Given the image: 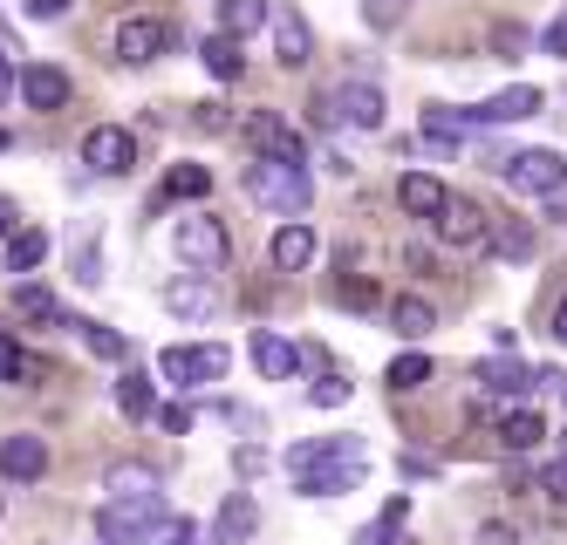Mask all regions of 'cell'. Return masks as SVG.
Segmentation results:
<instances>
[{
  "instance_id": "obj_42",
  "label": "cell",
  "mask_w": 567,
  "mask_h": 545,
  "mask_svg": "<svg viewBox=\"0 0 567 545\" xmlns=\"http://www.w3.org/2000/svg\"><path fill=\"white\" fill-rule=\"evenodd\" d=\"M157 423H165L172 437H185V430H192V409H185V402H165V409H157Z\"/></svg>"
},
{
  "instance_id": "obj_18",
  "label": "cell",
  "mask_w": 567,
  "mask_h": 545,
  "mask_svg": "<svg viewBox=\"0 0 567 545\" xmlns=\"http://www.w3.org/2000/svg\"><path fill=\"white\" fill-rule=\"evenodd\" d=\"M267 260H274V273H301V266L315 260V226L288 219V226L274 232V245H267Z\"/></svg>"
},
{
  "instance_id": "obj_39",
  "label": "cell",
  "mask_w": 567,
  "mask_h": 545,
  "mask_svg": "<svg viewBox=\"0 0 567 545\" xmlns=\"http://www.w3.org/2000/svg\"><path fill=\"white\" fill-rule=\"evenodd\" d=\"M342 307H377V280H342Z\"/></svg>"
},
{
  "instance_id": "obj_8",
  "label": "cell",
  "mask_w": 567,
  "mask_h": 545,
  "mask_svg": "<svg viewBox=\"0 0 567 545\" xmlns=\"http://www.w3.org/2000/svg\"><path fill=\"white\" fill-rule=\"evenodd\" d=\"M83 164L96 178H124L131 164H137V137L124 130V123H96V130L83 137Z\"/></svg>"
},
{
  "instance_id": "obj_2",
  "label": "cell",
  "mask_w": 567,
  "mask_h": 545,
  "mask_svg": "<svg viewBox=\"0 0 567 545\" xmlns=\"http://www.w3.org/2000/svg\"><path fill=\"white\" fill-rule=\"evenodd\" d=\"M247 198H254V205H267V212H280V219H301V212H308V198H315V185H308V164L260 157L254 171H247Z\"/></svg>"
},
{
  "instance_id": "obj_32",
  "label": "cell",
  "mask_w": 567,
  "mask_h": 545,
  "mask_svg": "<svg viewBox=\"0 0 567 545\" xmlns=\"http://www.w3.org/2000/svg\"><path fill=\"white\" fill-rule=\"evenodd\" d=\"M198 55H206V69H213L219 82H239V69H247V55H239V41H233V34H213Z\"/></svg>"
},
{
  "instance_id": "obj_19",
  "label": "cell",
  "mask_w": 567,
  "mask_h": 545,
  "mask_svg": "<svg viewBox=\"0 0 567 545\" xmlns=\"http://www.w3.org/2000/svg\"><path fill=\"white\" fill-rule=\"evenodd\" d=\"M336 109L355 123V130H383V90H377V82H342Z\"/></svg>"
},
{
  "instance_id": "obj_12",
  "label": "cell",
  "mask_w": 567,
  "mask_h": 545,
  "mask_svg": "<svg viewBox=\"0 0 567 545\" xmlns=\"http://www.w3.org/2000/svg\"><path fill=\"white\" fill-rule=\"evenodd\" d=\"M165 307H172L178 321H213V314H219V286H213V273H185V280H172V286H165Z\"/></svg>"
},
{
  "instance_id": "obj_28",
  "label": "cell",
  "mask_w": 567,
  "mask_h": 545,
  "mask_svg": "<svg viewBox=\"0 0 567 545\" xmlns=\"http://www.w3.org/2000/svg\"><path fill=\"white\" fill-rule=\"evenodd\" d=\"M403 518H411V497H390L383 518L355 532V545H403Z\"/></svg>"
},
{
  "instance_id": "obj_27",
  "label": "cell",
  "mask_w": 567,
  "mask_h": 545,
  "mask_svg": "<svg viewBox=\"0 0 567 545\" xmlns=\"http://www.w3.org/2000/svg\"><path fill=\"white\" fill-rule=\"evenodd\" d=\"M116 409L131 416V423H144V416H157V389H151V375H124V382H116Z\"/></svg>"
},
{
  "instance_id": "obj_15",
  "label": "cell",
  "mask_w": 567,
  "mask_h": 545,
  "mask_svg": "<svg viewBox=\"0 0 567 545\" xmlns=\"http://www.w3.org/2000/svg\"><path fill=\"white\" fill-rule=\"evenodd\" d=\"M526 116H540V90H534V82H513V90L485 96L472 109V123H526Z\"/></svg>"
},
{
  "instance_id": "obj_23",
  "label": "cell",
  "mask_w": 567,
  "mask_h": 545,
  "mask_svg": "<svg viewBox=\"0 0 567 545\" xmlns=\"http://www.w3.org/2000/svg\"><path fill=\"white\" fill-rule=\"evenodd\" d=\"M260 525V512H254V497L247 491H233L226 497V505H219V525H213V545H239V538H247Z\"/></svg>"
},
{
  "instance_id": "obj_22",
  "label": "cell",
  "mask_w": 567,
  "mask_h": 545,
  "mask_svg": "<svg viewBox=\"0 0 567 545\" xmlns=\"http://www.w3.org/2000/svg\"><path fill=\"white\" fill-rule=\"evenodd\" d=\"M42 375H49V361H42V355H28V348L14 342V334H0V382H21V389H34Z\"/></svg>"
},
{
  "instance_id": "obj_17",
  "label": "cell",
  "mask_w": 567,
  "mask_h": 545,
  "mask_svg": "<svg viewBox=\"0 0 567 545\" xmlns=\"http://www.w3.org/2000/svg\"><path fill=\"white\" fill-rule=\"evenodd\" d=\"M14 90H21L34 109H62V103H69V75L49 69V62H28V69L14 75Z\"/></svg>"
},
{
  "instance_id": "obj_21",
  "label": "cell",
  "mask_w": 567,
  "mask_h": 545,
  "mask_svg": "<svg viewBox=\"0 0 567 545\" xmlns=\"http://www.w3.org/2000/svg\"><path fill=\"white\" fill-rule=\"evenodd\" d=\"M390 327L403 334V342H424V334L437 327V307L424 301V293H396V301H390Z\"/></svg>"
},
{
  "instance_id": "obj_30",
  "label": "cell",
  "mask_w": 567,
  "mask_h": 545,
  "mask_svg": "<svg viewBox=\"0 0 567 545\" xmlns=\"http://www.w3.org/2000/svg\"><path fill=\"white\" fill-rule=\"evenodd\" d=\"M14 307H21L28 321H42V327H75V321L62 314V301H55L49 286H21V293H14Z\"/></svg>"
},
{
  "instance_id": "obj_47",
  "label": "cell",
  "mask_w": 567,
  "mask_h": 545,
  "mask_svg": "<svg viewBox=\"0 0 567 545\" xmlns=\"http://www.w3.org/2000/svg\"><path fill=\"white\" fill-rule=\"evenodd\" d=\"M547 55H560V62H567V14L547 28Z\"/></svg>"
},
{
  "instance_id": "obj_20",
  "label": "cell",
  "mask_w": 567,
  "mask_h": 545,
  "mask_svg": "<svg viewBox=\"0 0 567 545\" xmlns=\"http://www.w3.org/2000/svg\"><path fill=\"white\" fill-rule=\"evenodd\" d=\"M254 368L267 375V382H288V375L301 368V355H295V342H280L274 327H260L254 334Z\"/></svg>"
},
{
  "instance_id": "obj_10",
  "label": "cell",
  "mask_w": 567,
  "mask_h": 545,
  "mask_svg": "<svg viewBox=\"0 0 567 545\" xmlns=\"http://www.w3.org/2000/svg\"><path fill=\"white\" fill-rule=\"evenodd\" d=\"M165 49H172V28H165V21H151V14H131V21H116V62L144 69V62H157Z\"/></svg>"
},
{
  "instance_id": "obj_25",
  "label": "cell",
  "mask_w": 567,
  "mask_h": 545,
  "mask_svg": "<svg viewBox=\"0 0 567 545\" xmlns=\"http://www.w3.org/2000/svg\"><path fill=\"white\" fill-rule=\"evenodd\" d=\"M465 130H472V109H444V103H431V109H424V137H431L437 150L465 144Z\"/></svg>"
},
{
  "instance_id": "obj_7",
  "label": "cell",
  "mask_w": 567,
  "mask_h": 545,
  "mask_svg": "<svg viewBox=\"0 0 567 545\" xmlns=\"http://www.w3.org/2000/svg\"><path fill=\"white\" fill-rule=\"evenodd\" d=\"M499 178L513 185V191H554V185H567V157L560 150H513V157H499Z\"/></svg>"
},
{
  "instance_id": "obj_48",
  "label": "cell",
  "mask_w": 567,
  "mask_h": 545,
  "mask_svg": "<svg viewBox=\"0 0 567 545\" xmlns=\"http://www.w3.org/2000/svg\"><path fill=\"white\" fill-rule=\"evenodd\" d=\"M21 232V212H14V198H0V239H14Z\"/></svg>"
},
{
  "instance_id": "obj_52",
  "label": "cell",
  "mask_w": 567,
  "mask_h": 545,
  "mask_svg": "<svg viewBox=\"0 0 567 545\" xmlns=\"http://www.w3.org/2000/svg\"><path fill=\"white\" fill-rule=\"evenodd\" d=\"M8 144H14V137H8V130H0V150H8Z\"/></svg>"
},
{
  "instance_id": "obj_34",
  "label": "cell",
  "mask_w": 567,
  "mask_h": 545,
  "mask_svg": "<svg viewBox=\"0 0 567 545\" xmlns=\"http://www.w3.org/2000/svg\"><path fill=\"white\" fill-rule=\"evenodd\" d=\"M493 253L526 260V253H534V226H526V219H499V226H493Z\"/></svg>"
},
{
  "instance_id": "obj_35",
  "label": "cell",
  "mask_w": 567,
  "mask_h": 545,
  "mask_svg": "<svg viewBox=\"0 0 567 545\" xmlns=\"http://www.w3.org/2000/svg\"><path fill=\"white\" fill-rule=\"evenodd\" d=\"M103 491H110V497H137V491H157V471H144V464H116V471L103 478Z\"/></svg>"
},
{
  "instance_id": "obj_6",
  "label": "cell",
  "mask_w": 567,
  "mask_h": 545,
  "mask_svg": "<svg viewBox=\"0 0 567 545\" xmlns=\"http://www.w3.org/2000/svg\"><path fill=\"white\" fill-rule=\"evenodd\" d=\"M431 226H437L444 245H458V253H493V219H485L472 198H444V212Z\"/></svg>"
},
{
  "instance_id": "obj_41",
  "label": "cell",
  "mask_w": 567,
  "mask_h": 545,
  "mask_svg": "<svg viewBox=\"0 0 567 545\" xmlns=\"http://www.w3.org/2000/svg\"><path fill=\"white\" fill-rule=\"evenodd\" d=\"M75 280H83V286H96V280H103V273H96V239L75 245Z\"/></svg>"
},
{
  "instance_id": "obj_38",
  "label": "cell",
  "mask_w": 567,
  "mask_h": 545,
  "mask_svg": "<svg viewBox=\"0 0 567 545\" xmlns=\"http://www.w3.org/2000/svg\"><path fill=\"white\" fill-rule=\"evenodd\" d=\"M308 402H315V409H342V402H349V382H342L336 368H321L315 389H308Z\"/></svg>"
},
{
  "instance_id": "obj_45",
  "label": "cell",
  "mask_w": 567,
  "mask_h": 545,
  "mask_svg": "<svg viewBox=\"0 0 567 545\" xmlns=\"http://www.w3.org/2000/svg\"><path fill=\"white\" fill-rule=\"evenodd\" d=\"M540 205H547V219H554V226H567V185H554V191H540Z\"/></svg>"
},
{
  "instance_id": "obj_16",
  "label": "cell",
  "mask_w": 567,
  "mask_h": 545,
  "mask_svg": "<svg viewBox=\"0 0 567 545\" xmlns=\"http://www.w3.org/2000/svg\"><path fill=\"white\" fill-rule=\"evenodd\" d=\"M444 198H452V191H444V178H431V171H403V178H396V205H403L411 219H437Z\"/></svg>"
},
{
  "instance_id": "obj_40",
  "label": "cell",
  "mask_w": 567,
  "mask_h": 545,
  "mask_svg": "<svg viewBox=\"0 0 567 545\" xmlns=\"http://www.w3.org/2000/svg\"><path fill=\"white\" fill-rule=\"evenodd\" d=\"M540 491L554 497V505H567V457H560V464H547V471H540Z\"/></svg>"
},
{
  "instance_id": "obj_31",
  "label": "cell",
  "mask_w": 567,
  "mask_h": 545,
  "mask_svg": "<svg viewBox=\"0 0 567 545\" xmlns=\"http://www.w3.org/2000/svg\"><path fill=\"white\" fill-rule=\"evenodd\" d=\"M213 191V171H206V164H172V171H165V191H157V198H206Z\"/></svg>"
},
{
  "instance_id": "obj_13",
  "label": "cell",
  "mask_w": 567,
  "mask_h": 545,
  "mask_svg": "<svg viewBox=\"0 0 567 545\" xmlns=\"http://www.w3.org/2000/svg\"><path fill=\"white\" fill-rule=\"evenodd\" d=\"M49 471V437H8V443H0V478H14V484H34V478H42Z\"/></svg>"
},
{
  "instance_id": "obj_37",
  "label": "cell",
  "mask_w": 567,
  "mask_h": 545,
  "mask_svg": "<svg viewBox=\"0 0 567 545\" xmlns=\"http://www.w3.org/2000/svg\"><path fill=\"white\" fill-rule=\"evenodd\" d=\"M83 342H90V355H103V361H124L131 355V342L116 327H103V321H83Z\"/></svg>"
},
{
  "instance_id": "obj_50",
  "label": "cell",
  "mask_w": 567,
  "mask_h": 545,
  "mask_svg": "<svg viewBox=\"0 0 567 545\" xmlns=\"http://www.w3.org/2000/svg\"><path fill=\"white\" fill-rule=\"evenodd\" d=\"M8 90H14V62L0 55V103H8Z\"/></svg>"
},
{
  "instance_id": "obj_9",
  "label": "cell",
  "mask_w": 567,
  "mask_h": 545,
  "mask_svg": "<svg viewBox=\"0 0 567 545\" xmlns=\"http://www.w3.org/2000/svg\"><path fill=\"white\" fill-rule=\"evenodd\" d=\"M239 130H247V144H254L260 157H288V164H308V144H301V130H295V123H280L274 109H254L247 123H239Z\"/></svg>"
},
{
  "instance_id": "obj_29",
  "label": "cell",
  "mask_w": 567,
  "mask_h": 545,
  "mask_svg": "<svg viewBox=\"0 0 567 545\" xmlns=\"http://www.w3.org/2000/svg\"><path fill=\"white\" fill-rule=\"evenodd\" d=\"M49 260V232H34V226H21L14 239H8V273H34Z\"/></svg>"
},
{
  "instance_id": "obj_33",
  "label": "cell",
  "mask_w": 567,
  "mask_h": 545,
  "mask_svg": "<svg viewBox=\"0 0 567 545\" xmlns=\"http://www.w3.org/2000/svg\"><path fill=\"white\" fill-rule=\"evenodd\" d=\"M383 382H390L396 396H411V389H424V382H431V355H417V348H411V355H396V361H390V375H383Z\"/></svg>"
},
{
  "instance_id": "obj_26",
  "label": "cell",
  "mask_w": 567,
  "mask_h": 545,
  "mask_svg": "<svg viewBox=\"0 0 567 545\" xmlns=\"http://www.w3.org/2000/svg\"><path fill=\"white\" fill-rule=\"evenodd\" d=\"M540 437H547V423H540V416H534V409H526V402L499 416V443H506V450H534Z\"/></svg>"
},
{
  "instance_id": "obj_36",
  "label": "cell",
  "mask_w": 567,
  "mask_h": 545,
  "mask_svg": "<svg viewBox=\"0 0 567 545\" xmlns=\"http://www.w3.org/2000/svg\"><path fill=\"white\" fill-rule=\"evenodd\" d=\"M137 545H198V525L192 518H178V512H165V518H157Z\"/></svg>"
},
{
  "instance_id": "obj_54",
  "label": "cell",
  "mask_w": 567,
  "mask_h": 545,
  "mask_svg": "<svg viewBox=\"0 0 567 545\" xmlns=\"http://www.w3.org/2000/svg\"><path fill=\"white\" fill-rule=\"evenodd\" d=\"M96 545H110V538H96Z\"/></svg>"
},
{
  "instance_id": "obj_14",
  "label": "cell",
  "mask_w": 567,
  "mask_h": 545,
  "mask_svg": "<svg viewBox=\"0 0 567 545\" xmlns=\"http://www.w3.org/2000/svg\"><path fill=\"white\" fill-rule=\"evenodd\" d=\"M267 21H274V55H280V69H308V55H315L308 21H301L295 8H274Z\"/></svg>"
},
{
  "instance_id": "obj_46",
  "label": "cell",
  "mask_w": 567,
  "mask_h": 545,
  "mask_svg": "<svg viewBox=\"0 0 567 545\" xmlns=\"http://www.w3.org/2000/svg\"><path fill=\"white\" fill-rule=\"evenodd\" d=\"M478 545H519V532H513V525H499V518H493V525H478Z\"/></svg>"
},
{
  "instance_id": "obj_44",
  "label": "cell",
  "mask_w": 567,
  "mask_h": 545,
  "mask_svg": "<svg viewBox=\"0 0 567 545\" xmlns=\"http://www.w3.org/2000/svg\"><path fill=\"white\" fill-rule=\"evenodd\" d=\"M69 8H75V0H28V14H34V21H62Z\"/></svg>"
},
{
  "instance_id": "obj_51",
  "label": "cell",
  "mask_w": 567,
  "mask_h": 545,
  "mask_svg": "<svg viewBox=\"0 0 567 545\" xmlns=\"http://www.w3.org/2000/svg\"><path fill=\"white\" fill-rule=\"evenodd\" d=\"M554 342H560V348H567V301H560V307H554Z\"/></svg>"
},
{
  "instance_id": "obj_11",
  "label": "cell",
  "mask_w": 567,
  "mask_h": 545,
  "mask_svg": "<svg viewBox=\"0 0 567 545\" xmlns=\"http://www.w3.org/2000/svg\"><path fill=\"white\" fill-rule=\"evenodd\" d=\"M478 382L493 389L499 402H526V396L540 389V368H526V361L506 348V355H493V361H478Z\"/></svg>"
},
{
  "instance_id": "obj_3",
  "label": "cell",
  "mask_w": 567,
  "mask_h": 545,
  "mask_svg": "<svg viewBox=\"0 0 567 545\" xmlns=\"http://www.w3.org/2000/svg\"><path fill=\"white\" fill-rule=\"evenodd\" d=\"M172 253H178L192 273H219L226 253H233V239H226V226H219L213 212H192V219L172 226Z\"/></svg>"
},
{
  "instance_id": "obj_5",
  "label": "cell",
  "mask_w": 567,
  "mask_h": 545,
  "mask_svg": "<svg viewBox=\"0 0 567 545\" xmlns=\"http://www.w3.org/2000/svg\"><path fill=\"white\" fill-rule=\"evenodd\" d=\"M157 518H165V497H157V491H137V497H110V505L96 512V532H103L110 545H137Z\"/></svg>"
},
{
  "instance_id": "obj_43",
  "label": "cell",
  "mask_w": 567,
  "mask_h": 545,
  "mask_svg": "<svg viewBox=\"0 0 567 545\" xmlns=\"http://www.w3.org/2000/svg\"><path fill=\"white\" fill-rule=\"evenodd\" d=\"M493 49H499V55H506V62H513V55H519V49H526V34H519V28H493Z\"/></svg>"
},
{
  "instance_id": "obj_49",
  "label": "cell",
  "mask_w": 567,
  "mask_h": 545,
  "mask_svg": "<svg viewBox=\"0 0 567 545\" xmlns=\"http://www.w3.org/2000/svg\"><path fill=\"white\" fill-rule=\"evenodd\" d=\"M0 55H8V62H14V55H21V34H14V28H8V21H0Z\"/></svg>"
},
{
  "instance_id": "obj_4",
  "label": "cell",
  "mask_w": 567,
  "mask_h": 545,
  "mask_svg": "<svg viewBox=\"0 0 567 545\" xmlns=\"http://www.w3.org/2000/svg\"><path fill=\"white\" fill-rule=\"evenodd\" d=\"M226 368H233V355L219 342H192V348H165V355H157V375H165L172 389H206V382H219Z\"/></svg>"
},
{
  "instance_id": "obj_24",
  "label": "cell",
  "mask_w": 567,
  "mask_h": 545,
  "mask_svg": "<svg viewBox=\"0 0 567 545\" xmlns=\"http://www.w3.org/2000/svg\"><path fill=\"white\" fill-rule=\"evenodd\" d=\"M267 0H219V34H233V41H247V34H260L267 28Z\"/></svg>"
},
{
  "instance_id": "obj_1",
  "label": "cell",
  "mask_w": 567,
  "mask_h": 545,
  "mask_svg": "<svg viewBox=\"0 0 567 545\" xmlns=\"http://www.w3.org/2000/svg\"><path fill=\"white\" fill-rule=\"evenodd\" d=\"M362 471H370V450H362V437H308L288 450V478L301 497H342L362 484Z\"/></svg>"
},
{
  "instance_id": "obj_53",
  "label": "cell",
  "mask_w": 567,
  "mask_h": 545,
  "mask_svg": "<svg viewBox=\"0 0 567 545\" xmlns=\"http://www.w3.org/2000/svg\"><path fill=\"white\" fill-rule=\"evenodd\" d=\"M560 409H567V382H560Z\"/></svg>"
}]
</instances>
